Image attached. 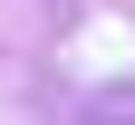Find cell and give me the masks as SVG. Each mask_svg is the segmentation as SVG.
<instances>
[{
	"label": "cell",
	"mask_w": 135,
	"mask_h": 125,
	"mask_svg": "<svg viewBox=\"0 0 135 125\" xmlns=\"http://www.w3.org/2000/svg\"><path fill=\"white\" fill-rule=\"evenodd\" d=\"M87 125H135V96H106V106H87Z\"/></svg>",
	"instance_id": "cell-1"
}]
</instances>
